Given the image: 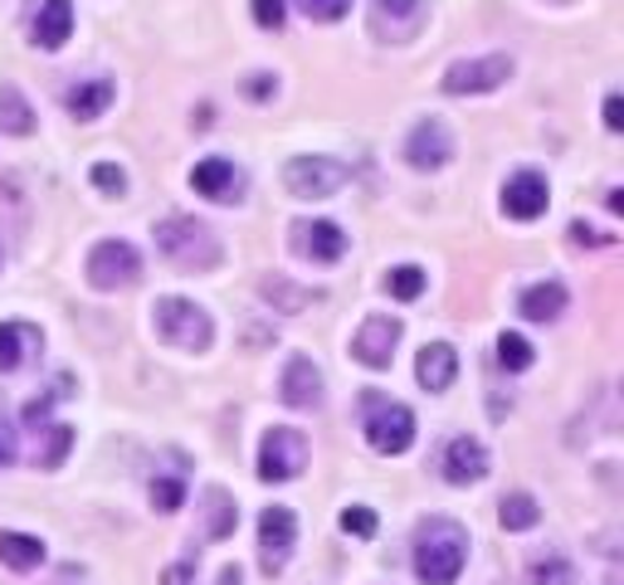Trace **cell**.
I'll use <instances>...</instances> for the list:
<instances>
[{
    "instance_id": "4316f807",
    "label": "cell",
    "mask_w": 624,
    "mask_h": 585,
    "mask_svg": "<svg viewBox=\"0 0 624 585\" xmlns=\"http://www.w3.org/2000/svg\"><path fill=\"white\" fill-rule=\"evenodd\" d=\"M498 517H503V527L508 532H532L536 522H542V507H536V497L532 493H508L503 497V507H498Z\"/></svg>"
},
{
    "instance_id": "e0dca14e",
    "label": "cell",
    "mask_w": 624,
    "mask_h": 585,
    "mask_svg": "<svg viewBox=\"0 0 624 585\" xmlns=\"http://www.w3.org/2000/svg\"><path fill=\"white\" fill-rule=\"evenodd\" d=\"M73 34V6L69 0H40L30 10V40L40 49H64Z\"/></svg>"
},
{
    "instance_id": "f1b7e54d",
    "label": "cell",
    "mask_w": 624,
    "mask_h": 585,
    "mask_svg": "<svg viewBox=\"0 0 624 585\" xmlns=\"http://www.w3.org/2000/svg\"><path fill=\"white\" fill-rule=\"evenodd\" d=\"M40 449H44V454H34V463H40V469H59V463L69 459V449H73V430H69V424H54Z\"/></svg>"
},
{
    "instance_id": "484cf974",
    "label": "cell",
    "mask_w": 624,
    "mask_h": 585,
    "mask_svg": "<svg viewBox=\"0 0 624 585\" xmlns=\"http://www.w3.org/2000/svg\"><path fill=\"white\" fill-rule=\"evenodd\" d=\"M259 298L268 302V308H278V312H303L308 308V288H298L293 278H284V274H268L264 284H259Z\"/></svg>"
},
{
    "instance_id": "cb8c5ba5",
    "label": "cell",
    "mask_w": 624,
    "mask_h": 585,
    "mask_svg": "<svg viewBox=\"0 0 624 585\" xmlns=\"http://www.w3.org/2000/svg\"><path fill=\"white\" fill-rule=\"evenodd\" d=\"M0 132H10V137H30L34 132V107H30V98H24L16 83L0 89Z\"/></svg>"
},
{
    "instance_id": "30bf717a",
    "label": "cell",
    "mask_w": 624,
    "mask_h": 585,
    "mask_svg": "<svg viewBox=\"0 0 624 585\" xmlns=\"http://www.w3.org/2000/svg\"><path fill=\"white\" fill-rule=\"evenodd\" d=\"M406 162L415 171H444L454 162V137H449L444 122H415V132L406 137Z\"/></svg>"
},
{
    "instance_id": "ffe728a7",
    "label": "cell",
    "mask_w": 624,
    "mask_h": 585,
    "mask_svg": "<svg viewBox=\"0 0 624 585\" xmlns=\"http://www.w3.org/2000/svg\"><path fill=\"white\" fill-rule=\"evenodd\" d=\"M113 98H117L113 83H108V79H93V83H73L69 98H64V107H69V117L93 122V117H103L108 107H113Z\"/></svg>"
},
{
    "instance_id": "7402d4cb",
    "label": "cell",
    "mask_w": 624,
    "mask_h": 585,
    "mask_svg": "<svg viewBox=\"0 0 624 585\" xmlns=\"http://www.w3.org/2000/svg\"><path fill=\"white\" fill-rule=\"evenodd\" d=\"M566 312V284H532L522 292V317L528 322H552Z\"/></svg>"
},
{
    "instance_id": "5b68a950",
    "label": "cell",
    "mask_w": 624,
    "mask_h": 585,
    "mask_svg": "<svg viewBox=\"0 0 624 585\" xmlns=\"http://www.w3.org/2000/svg\"><path fill=\"white\" fill-rule=\"evenodd\" d=\"M284 186L298 201H327V195L347 186V166L333 162V156H293L284 166Z\"/></svg>"
},
{
    "instance_id": "8d00e7d4",
    "label": "cell",
    "mask_w": 624,
    "mask_h": 585,
    "mask_svg": "<svg viewBox=\"0 0 624 585\" xmlns=\"http://www.w3.org/2000/svg\"><path fill=\"white\" fill-rule=\"evenodd\" d=\"M571 239H576V244H591V249H605V244H615V239L605 235V229L585 225V219H576V225H571Z\"/></svg>"
},
{
    "instance_id": "6da1fadb",
    "label": "cell",
    "mask_w": 624,
    "mask_h": 585,
    "mask_svg": "<svg viewBox=\"0 0 624 585\" xmlns=\"http://www.w3.org/2000/svg\"><path fill=\"white\" fill-rule=\"evenodd\" d=\"M463 561H469V536L454 517H430L415 532V576L424 585H449L459 581Z\"/></svg>"
},
{
    "instance_id": "4fadbf2b",
    "label": "cell",
    "mask_w": 624,
    "mask_h": 585,
    "mask_svg": "<svg viewBox=\"0 0 624 585\" xmlns=\"http://www.w3.org/2000/svg\"><path fill=\"white\" fill-rule=\"evenodd\" d=\"M293 249L313 264H337L347 254V229H337L333 219H298L293 225Z\"/></svg>"
},
{
    "instance_id": "60d3db41",
    "label": "cell",
    "mask_w": 624,
    "mask_h": 585,
    "mask_svg": "<svg viewBox=\"0 0 624 585\" xmlns=\"http://www.w3.org/2000/svg\"><path fill=\"white\" fill-rule=\"evenodd\" d=\"M219 585H239V566H229L225 576H219Z\"/></svg>"
},
{
    "instance_id": "f35d334b",
    "label": "cell",
    "mask_w": 624,
    "mask_h": 585,
    "mask_svg": "<svg viewBox=\"0 0 624 585\" xmlns=\"http://www.w3.org/2000/svg\"><path fill=\"white\" fill-rule=\"evenodd\" d=\"M274 89H278V83H274V73H259V79H249V83H244V93H249L254 103H264V98L274 93Z\"/></svg>"
},
{
    "instance_id": "2e32d148",
    "label": "cell",
    "mask_w": 624,
    "mask_h": 585,
    "mask_svg": "<svg viewBox=\"0 0 624 585\" xmlns=\"http://www.w3.org/2000/svg\"><path fill=\"white\" fill-rule=\"evenodd\" d=\"M552 201V186H546L542 171H518V176L503 186V211L512 219H536Z\"/></svg>"
},
{
    "instance_id": "8992f818",
    "label": "cell",
    "mask_w": 624,
    "mask_h": 585,
    "mask_svg": "<svg viewBox=\"0 0 624 585\" xmlns=\"http://www.w3.org/2000/svg\"><path fill=\"white\" fill-rule=\"evenodd\" d=\"M137 278H142V254L132 249L127 239H103L89 254V284L93 288L117 292V288H132Z\"/></svg>"
},
{
    "instance_id": "1f68e13d",
    "label": "cell",
    "mask_w": 624,
    "mask_h": 585,
    "mask_svg": "<svg viewBox=\"0 0 624 585\" xmlns=\"http://www.w3.org/2000/svg\"><path fill=\"white\" fill-rule=\"evenodd\" d=\"M376 527H381V522H376L371 507H347V512H341V532L357 536V542H371Z\"/></svg>"
},
{
    "instance_id": "836d02e7",
    "label": "cell",
    "mask_w": 624,
    "mask_h": 585,
    "mask_svg": "<svg viewBox=\"0 0 624 585\" xmlns=\"http://www.w3.org/2000/svg\"><path fill=\"white\" fill-rule=\"evenodd\" d=\"M351 6H357V0H298V10H303V16H308V20H323V24L341 20Z\"/></svg>"
},
{
    "instance_id": "f546056e",
    "label": "cell",
    "mask_w": 624,
    "mask_h": 585,
    "mask_svg": "<svg viewBox=\"0 0 624 585\" xmlns=\"http://www.w3.org/2000/svg\"><path fill=\"white\" fill-rule=\"evenodd\" d=\"M386 288L390 292H396V298L400 302H415V298H420V292H424V268H390V274H386Z\"/></svg>"
},
{
    "instance_id": "ba28073f",
    "label": "cell",
    "mask_w": 624,
    "mask_h": 585,
    "mask_svg": "<svg viewBox=\"0 0 624 585\" xmlns=\"http://www.w3.org/2000/svg\"><path fill=\"white\" fill-rule=\"evenodd\" d=\"M512 79V59L508 54H483V59H459L454 69L444 73V93H493Z\"/></svg>"
},
{
    "instance_id": "5bb4252c",
    "label": "cell",
    "mask_w": 624,
    "mask_h": 585,
    "mask_svg": "<svg viewBox=\"0 0 624 585\" xmlns=\"http://www.w3.org/2000/svg\"><path fill=\"white\" fill-rule=\"evenodd\" d=\"M400 332L406 327L396 322V317H366L361 322V332L351 337V357H357L361 366H390V357H396V347H400Z\"/></svg>"
},
{
    "instance_id": "83f0119b",
    "label": "cell",
    "mask_w": 624,
    "mask_h": 585,
    "mask_svg": "<svg viewBox=\"0 0 624 585\" xmlns=\"http://www.w3.org/2000/svg\"><path fill=\"white\" fill-rule=\"evenodd\" d=\"M498 361H503V371H528V366L536 361V351L522 332H503L498 337Z\"/></svg>"
},
{
    "instance_id": "9c48e42d",
    "label": "cell",
    "mask_w": 624,
    "mask_h": 585,
    "mask_svg": "<svg viewBox=\"0 0 624 585\" xmlns=\"http://www.w3.org/2000/svg\"><path fill=\"white\" fill-rule=\"evenodd\" d=\"M298 542V517L293 507H264L259 512V556H264V576H278L293 556Z\"/></svg>"
},
{
    "instance_id": "e575fe53",
    "label": "cell",
    "mask_w": 624,
    "mask_h": 585,
    "mask_svg": "<svg viewBox=\"0 0 624 585\" xmlns=\"http://www.w3.org/2000/svg\"><path fill=\"white\" fill-rule=\"evenodd\" d=\"M93 186L103 195H127V171L113 166V162H98L93 166Z\"/></svg>"
},
{
    "instance_id": "44dd1931",
    "label": "cell",
    "mask_w": 624,
    "mask_h": 585,
    "mask_svg": "<svg viewBox=\"0 0 624 585\" xmlns=\"http://www.w3.org/2000/svg\"><path fill=\"white\" fill-rule=\"evenodd\" d=\"M459 376V351L449 347V341H430V347L420 351V386L424 390H449Z\"/></svg>"
},
{
    "instance_id": "603a6c76",
    "label": "cell",
    "mask_w": 624,
    "mask_h": 585,
    "mask_svg": "<svg viewBox=\"0 0 624 585\" xmlns=\"http://www.w3.org/2000/svg\"><path fill=\"white\" fill-rule=\"evenodd\" d=\"M0 561L24 576V571L44 566V542L40 536H24V532H0Z\"/></svg>"
},
{
    "instance_id": "d590c367",
    "label": "cell",
    "mask_w": 624,
    "mask_h": 585,
    "mask_svg": "<svg viewBox=\"0 0 624 585\" xmlns=\"http://www.w3.org/2000/svg\"><path fill=\"white\" fill-rule=\"evenodd\" d=\"M254 20H259L264 30H278V24H284V0H254Z\"/></svg>"
},
{
    "instance_id": "7c38bea8",
    "label": "cell",
    "mask_w": 624,
    "mask_h": 585,
    "mask_svg": "<svg viewBox=\"0 0 624 585\" xmlns=\"http://www.w3.org/2000/svg\"><path fill=\"white\" fill-rule=\"evenodd\" d=\"M420 24H424V6L420 0H376V10H371V34L381 44H406L420 34Z\"/></svg>"
},
{
    "instance_id": "d6a6232c",
    "label": "cell",
    "mask_w": 624,
    "mask_h": 585,
    "mask_svg": "<svg viewBox=\"0 0 624 585\" xmlns=\"http://www.w3.org/2000/svg\"><path fill=\"white\" fill-rule=\"evenodd\" d=\"M181 503H186V483L181 479H156L152 483V507L156 512H176Z\"/></svg>"
},
{
    "instance_id": "8fae6325",
    "label": "cell",
    "mask_w": 624,
    "mask_h": 585,
    "mask_svg": "<svg viewBox=\"0 0 624 585\" xmlns=\"http://www.w3.org/2000/svg\"><path fill=\"white\" fill-rule=\"evenodd\" d=\"M191 186L219 205H239L249 181H244V171L235 162H225V156H205V162H195V171H191Z\"/></svg>"
},
{
    "instance_id": "7a4b0ae2",
    "label": "cell",
    "mask_w": 624,
    "mask_h": 585,
    "mask_svg": "<svg viewBox=\"0 0 624 585\" xmlns=\"http://www.w3.org/2000/svg\"><path fill=\"white\" fill-rule=\"evenodd\" d=\"M156 235V249L166 254L176 268H215L219 264V239L205 219L195 215H171L152 229Z\"/></svg>"
},
{
    "instance_id": "d4e9b609",
    "label": "cell",
    "mask_w": 624,
    "mask_h": 585,
    "mask_svg": "<svg viewBox=\"0 0 624 585\" xmlns=\"http://www.w3.org/2000/svg\"><path fill=\"white\" fill-rule=\"evenodd\" d=\"M235 497L225 488H205V542H225L235 532Z\"/></svg>"
},
{
    "instance_id": "3957f363",
    "label": "cell",
    "mask_w": 624,
    "mask_h": 585,
    "mask_svg": "<svg viewBox=\"0 0 624 585\" xmlns=\"http://www.w3.org/2000/svg\"><path fill=\"white\" fill-rule=\"evenodd\" d=\"M361 424H366V439H371L376 454H406L410 439H415V414L400 406V400H386L376 390L361 396Z\"/></svg>"
},
{
    "instance_id": "277c9868",
    "label": "cell",
    "mask_w": 624,
    "mask_h": 585,
    "mask_svg": "<svg viewBox=\"0 0 624 585\" xmlns=\"http://www.w3.org/2000/svg\"><path fill=\"white\" fill-rule=\"evenodd\" d=\"M156 332H162L171 347L205 351L211 347V312L195 308L186 298H162L156 302Z\"/></svg>"
},
{
    "instance_id": "d6986e66",
    "label": "cell",
    "mask_w": 624,
    "mask_h": 585,
    "mask_svg": "<svg viewBox=\"0 0 624 585\" xmlns=\"http://www.w3.org/2000/svg\"><path fill=\"white\" fill-rule=\"evenodd\" d=\"M44 351V337L40 327L30 322H0V371H20L24 357Z\"/></svg>"
},
{
    "instance_id": "ab89813d",
    "label": "cell",
    "mask_w": 624,
    "mask_h": 585,
    "mask_svg": "<svg viewBox=\"0 0 624 585\" xmlns=\"http://www.w3.org/2000/svg\"><path fill=\"white\" fill-rule=\"evenodd\" d=\"M605 127L620 132V93H605Z\"/></svg>"
},
{
    "instance_id": "74e56055",
    "label": "cell",
    "mask_w": 624,
    "mask_h": 585,
    "mask_svg": "<svg viewBox=\"0 0 624 585\" xmlns=\"http://www.w3.org/2000/svg\"><path fill=\"white\" fill-rule=\"evenodd\" d=\"M162 585H195V566H191V561H176V566H166Z\"/></svg>"
},
{
    "instance_id": "4dcf8cb0",
    "label": "cell",
    "mask_w": 624,
    "mask_h": 585,
    "mask_svg": "<svg viewBox=\"0 0 624 585\" xmlns=\"http://www.w3.org/2000/svg\"><path fill=\"white\" fill-rule=\"evenodd\" d=\"M532 581L536 585H571V581H576V566H571L566 556H542L532 566Z\"/></svg>"
},
{
    "instance_id": "9a60e30c",
    "label": "cell",
    "mask_w": 624,
    "mask_h": 585,
    "mask_svg": "<svg viewBox=\"0 0 624 585\" xmlns=\"http://www.w3.org/2000/svg\"><path fill=\"white\" fill-rule=\"evenodd\" d=\"M278 396H284V406H293V410H317L323 406V371H317V361L313 357H293L284 366Z\"/></svg>"
},
{
    "instance_id": "ac0fdd59",
    "label": "cell",
    "mask_w": 624,
    "mask_h": 585,
    "mask_svg": "<svg viewBox=\"0 0 624 585\" xmlns=\"http://www.w3.org/2000/svg\"><path fill=\"white\" fill-rule=\"evenodd\" d=\"M483 473H488V449L479 444V439H469V434L449 439V449H444V479L459 483V488H469V483H479Z\"/></svg>"
},
{
    "instance_id": "52a82bcc",
    "label": "cell",
    "mask_w": 624,
    "mask_h": 585,
    "mask_svg": "<svg viewBox=\"0 0 624 585\" xmlns=\"http://www.w3.org/2000/svg\"><path fill=\"white\" fill-rule=\"evenodd\" d=\"M308 469V439L298 430H268L259 449V479L264 483H288Z\"/></svg>"
}]
</instances>
